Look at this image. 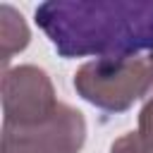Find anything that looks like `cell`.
<instances>
[{
	"mask_svg": "<svg viewBox=\"0 0 153 153\" xmlns=\"http://www.w3.org/2000/svg\"><path fill=\"white\" fill-rule=\"evenodd\" d=\"M36 24L67 60L153 53V0H48L36 7Z\"/></svg>",
	"mask_w": 153,
	"mask_h": 153,
	"instance_id": "obj_1",
	"label": "cell"
},
{
	"mask_svg": "<svg viewBox=\"0 0 153 153\" xmlns=\"http://www.w3.org/2000/svg\"><path fill=\"white\" fill-rule=\"evenodd\" d=\"M153 88V53L124 60H88L74 72V91L105 112H124Z\"/></svg>",
	"mask_w": 153,
	"mask_h": 153,
	"instance_id": "obj_2",
	"label": "cell"
},
{
	"mask_svg": "<svg viewBox=\"0 0 153 153\" xmlns=\"http://www.w3.org/2000/svg\"><path fill=\"white\" fill-rule=\"evenodd\" d=\"M60 100L45 69L17 65L2 72V124L31 127L48 120Z\"/></svg>",
	"mask_w": 153,
	"mask_h": 153,
	"instance_id": "obj_3",
	"label": "cell"
},
{
	"mask_svg": "<svg viewBox=\"0 0 153 153\" xmlns=\"http://www.w3.org/2000/svg\"><path fill=\"white\" fill-rule=\"evenodd\" d=\"M84 143L86 120L67 103H60L57 110L38 124H2V153H79Z\"/></svg>",
	"mask_w": 153,
	"mask_h": 153,
	"instance_id": "obj_4",
	"label": "cell"
},
{
	"mask_svg": "<svg viewBox=\"0 0 153 153\" xmlns=\"http://www.w3.org/2000/svg\"><path fill=\"white\" fill-rule=\"evenodd\" d=\"M31 41V31L24 22V17L7 2L0 5V62L2 72L7 69V62L12 55L22 53Z\"/></svg>",
	"mask_w": 153,
	"mask_h": 153,
	"instance_id": "obj_5",
	"label": "cell"
},
{
	"mask_svg": "<svg viewBox=\"0 0 153 153\" xmlns=\"http://www.w3.org/2000/svg\"><path fill=\"white\" fill-rule=\"evenodd\" d=\"M110 153H153V148L139 136V131H127L112 141Z\"/></svg>",
	"mask_w": 153,
	"mask_h": 153,
	"instance_id": "obj_6",
	"label": "cell"
},
{
	"mask_svg": "<svg viewBox=\"0 0 153 153\" xmlns=\"http://www.w3.org/2000/svg\"><path fill=\"white\" fill-rule=\"evenodd\" d=\"M139 136L153 148V88L151 93L143 98V105L139 110V127H136Z\"/></svg>",
	"mask_w": 153,
	"mask_h": 153,
	"instance_id": "obj_7",
	"label": "cell"
}]
</instances>
